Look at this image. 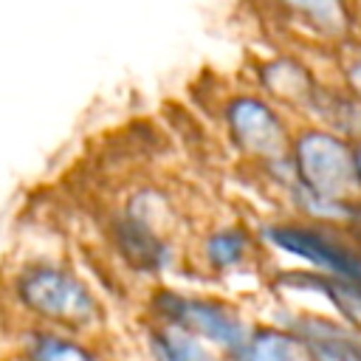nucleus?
<instances>
[{
    "label": "nucleus",
    "instance_id": "obj_1",
    "mask_svg": "<svg viewBox=\"0 0 361 361\" xmlns=\"http://www.w3.org/2000/svg\"><path fill=\"white\" fill-rule=\"evenodd\" d=\"M299 192L322 214H355L361 209V172L355 147L327 130H305L290 149Z\"/></svg>",
    "mask_w": 361,
    "mask_h": 361
},
{
    "label": "nucleus",
    "instance_id": "obj_2",
    "mask_svg": "<svg viewBox=\"0 0 361 361\" xmlns=\"http://www.w3.org/2000/svg\"><path fill=\"white\" fill-rule=\"evenodd\" d=\"M17 299L28 313L65 330H87L99 322V305L93 293L65 268L28 265L20 271Z\"/></svg>",
    "mask_w": 361,
    "mask_h": 361
},
{
    "label": "nucleus",
    "instance_id": "obj_3",
    "mask_svg": "<svg viewBox=\"0 0 361 361\" xmlns=\"http://www.w3.org/2000/svg\"><path fill=\"white\" fill-rule=\"evenodd\" d=\"M265 234L285 254L299 257L322 271L324 279L361 290V245H353L344 237L313 223H276L268 226Z\"/></svg>",
    "mask_w": 361,
    "mask_h": 361
},
{
    "label": "nucleus",
    "instance_id": "obj_4",
    "mask_svg": "<svg viewBox=\"0 0 361 361\" xmlns=\"http://www.w3.org/2000/svg\"><path fill=\"white\" fill-rule=\"evenodd\" d=\"M158 313L164 322L203 338L206 344H214L223 353L240 355L251 338V330L245 322L223 302L200 299V296H180V293H161L158 296Z\"/></svg>",
    "mask_w": 361,
    "mask_h": 361
},
{
    "label": "nucleus",
    "instance_id": "obj_5",
    "mask_svg": "<svg viewBox=\"0 0 361 361\" xmlns=\"http://www.w3.org/2000/svg\"><path fill=\"white\" fill-rule=\"evenodd\" d=\"M226 127L234 144L259 161H282L290 158L293 138L279 118V113L259 96H237L226 107Z\"/></svg>",
    "mask_w": 361,
    "mask_h": 361
},
{
    "label": "nucleus",
    "instance_id": "obj_6",
    "mask_svg": "<svg viewBox=\"0 0 361 361\" xmlns=\"http://www.w3.org/2000/svg\"><path fill=\"white\" fill-rule=\"evenodd\" d=\"M316 355V361H361V330L338 327L333 322L305 316L293 327Z\"/></svg>",
    "mask_w": 361,
    "mask_h": 361
},
{
    "label": "nucleus",
    "instance_id": "obj_7",
    "mask_svg": "<svg viewBox=\"0 0 361 361\" xmlns=\"http://www.w3.org/2000/svg\"><path fill=\"white\" fill-rule=\"evenodd\" d=\"M279 11L310 25L322 37H344L353 28V11L347 0H271Z\"/></svg>",
    "mask_w": 361,
    "mask_h": 361
},
{
    "label": "nucleus",
    "instance_id": "obj_8",
    "mask_svg": "<svg viewBox=\"0 0 361 361\" xmlns=\"http://www.w3.org/2000/svg\"><path fill=\"white\" fill-rule=\"evenodd\" d=\"M237 358L240 361H316L307 341L296 330H282V327L254 330L245 350Z\"/></svg>",
    "mask_w": 361,
    "mask_h": 361
},
{
    "label": "nucleus",
    "instance_id": "obj_9",
    "mask_svg": "<svg viewBox=\"0 0 361 361\" xmlns=\"http://www.w3.org/2000/svg\"><path fill=\"white\" fill-rule=\"evenodd\" d=\"M116 240L124 251V257L138 265V268H147V271H158L166 265L169 259V251H166V243L155 234L152 226L141 223L138 217H127L116 226Z\"/></svg>",
    "mask_w": 361,
    "mask_h": 361
},
{
    "label": "nucleus",
    "instance_id": "obj_10",
    "mask_svg": "<svg viewBox=\"0 0 361 361\" xmlns=\"http://www.w3.org/2000/svg\"><path fill=\"white\" fill-rule=\"evenodd\" d=\"M152 358L155 361H226L217 350H209V344L169 322H161V327L149 336Z\"/></svg>",
    "mask_w": 361,
    "mask_h": 361
},
{
    "label": "nucleus",
    "instance_id": "obj_11",
    "mask_svg": "<svg viewBox=\"0 0 361 361\" xmlns=\"http://www.w3.org/2000/svg\"><path fill=\"white\" fill-rule=\"evenodd\" d=\"M203 254H206V262L217 271H234L240 265L248 262V254H251V240L243 228L237 226H228V228H220L214 234H209L206 245H203Z\"/></svg>",
    "mask_w": 361,
    "mask_h": 361
},
{
    "label": "nucleus",
    "instance_id": "obj_12",
    "mask_svg": "<svg viewBox=\"0 0 361 361\" xmlns=\"http://www.w3.org/2000/svg\"><path fill=\"white\" fill-rule=\"evenodd\" d=\"M28 361H99L96 353L59 333H37L28 344Z\"/></svg>",
    "mask_w": 361,
    "mask_h": 361
},
{
    "label": "nucleus",
    "instance_id": "obj_13",
    "mask_svg": "<svg viewBox=\"0 0 361 361\" xmlns=\"http://www.w3.org/2000/svg\"><path fill=\"white\" fill-rule=\"evenodd\" d=\"M347 85L353 90V99L361 104V56L347 68Z\"/></svg>",
    "mask_w": 361,
    "mask_h": 361
},
{
    "label": "nucleus",
    "instance_id": "obj_14",
    "mask_svg": "<svg viewBox=\"0 0 361 361\" xmlns=\"http://www.w3.org/2000/svg\"><path fill=\"white\" fill-rule=\"evenodd\" d=\"M355 152H358V172H361V141L355 144Z\"/></svg>",
    "mask_w": 361,
    "mask_h": 361
},
{
    "label": "nucleus",
    "instance_id": "obj_15",
    "mask_svg": "<svg viewBox=\"0 0 361 361\" xmlns=\"http://www.w3.org/2000/svg\"><path fill=\"white\" fill-rule=\"evenodd\" d=\"M358 245H361V220H358Z\"/></svg>",
    "mask_w": 361,
    "mask_h": 361
}]
</instances>
